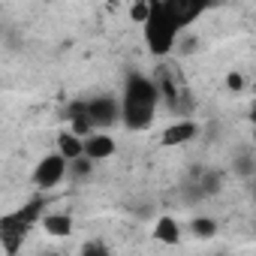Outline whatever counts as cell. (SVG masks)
I'll return each instance as SVG.
<instances>
[{"instance_id":"1","label":"cell","mask_w":256,"mask_h":256,"mask_svg":"<svg viewBox=\"0 0 256 256\" xmlns=\"http://www.w3.org/2000/svg\"><path fill=\"white\" fill-rule=\"evenodd\" d=\"M160 106V94L154 78L142 72H130L124 82V96H120V120L126 130H148Z\"/></svg>"},{"instance_id":"2","label":"cell","mask_w":256,"mask_h":256,"mask_svg":"<svg viewBox=\"0 0 256 256\" xmlns=\"http://www.w3.org/2000/svg\"><path fill=\"white\" fill-rule=\"evenodd\" d=\"M142 30H145V42H148L151 54H157V58H166V54L175 48V40H178V28L172 24V18H169L166 6H163V4H157V0L151 4L148 22L142 24Z\"/></svg>"},{"instance_id":"3","label":"cell","mask_w":256,"mask_h":256,"mask_svg":"<svg viewBox=\"0 0 256 256\" xmlns=\"http://www.w3.org/2000/svg\"><path fill=\"white\" fill-rule=\"evenodd\" d=\"M154 84H157L160 100H166V106H169L175 114H181V112H184L187 88H184V76H181L178 64H172V60L160 64V70H157V82H154Z\"/></svg>"},{"instance_id":"4","label":"cell","mask_w":256,"mask_h":256,"mask_svg":"<svg viewBox=\"0 0 256 256\" xmlns=\"http://www.w3.org/2000/svg\"><path fill=\"white\" fill-rule=\"evenodd\" d=\"M30 229H34V226H28L16 211L0 217V247L6 250V256H16V253L22 250V244L28 241V232H30Z\"/></svg>"},{"instance_id":"5","label":"cell","mask_w":256,"mask_h":256,"mask_svg":"<svg viewBox=\"0 0 256 256\" xmlns=\"http://www.w3.org/2000/svg\"><path fill=\"white\" fill-rule=\"evenodd\" d=\"M64 178H66V160H64L58 151L48 154V157H42L40 166L34 169V184H36L40 190H54Z\"/></svg>"},{"instance_id":"6","label":"cell","mask_w":256,"mask_h":256,"mask_svg":"<svg viewBox=\"0 0 256 256\" xmlns=\"http://www.w3.org/2000/svg\"><path fill=\"white\" fill-rule=\"evenodd\" d=\"M84 112L94 126H114L120 120V102L114 96H94L84 100Z\"/></svg>"},{"instance_id":"7","label":"cell","mask_w":256,"mask_h":256,"mask_svg":"<svg viewBox=\"0 0 256 256\" xmlns=\"http://www.w3.org/2000/svg\"><path fill=\"white\" fill-rule=\"evenodd\" d=\"M163 6H166V12H169L172 24L178 28V34H181L184 28H190V24L205 12V6H202V4H196V0H163Z\"/></svg>"},{"instance_id":"8","label":"cell","mask_w":256,"mask_h":256,"mask_svg":"<svg viewBox=\"0 0 256 256\" xmlns=\"http://www.w3.org/2000/svg\"><path fill=\"white\" fill-rule=\"evenodd\" d=\"M196 136H199V124H196V120H190V118H181V120H175V124H169V126H166L163 136H160V142H163L166 148H178V145L193 142Z\"/></svg>"},{"instance_id":"9","label":"cell","mask_w":256,"mask_h":256,"mask_svg":"<svg viewBox=\"0 0 256 256\" xmlns=\"http://www.w3.org/2000/svg\"><path fill=\"white\" fill-rule=\"evenodd\" d=\"M114 154V139L108 133H90L88 139H82V157H88L90 163L106 160Z\"/></svg>"},{"instance_id":"10","label":"cell","mask_w":256,"mask_h":256,"mask_svg":"<svg viewBox=\"0 0 256 256\" xmlns=\"http://www.w3.org/2000/svg\"><path fill=\"white\" fill-rule=\"evenodd\" d=\"M42 229H46V235H52V238H70V235H72V217L64 214V211L46 214V217H42Z\"/></svg>"},{"instance_id":"11","label":"cell","mask_w":256,"mask_h":256,"mask_svg":"<svg viewBox=\"0 0 256 256\" xmlns=\"http://www.w3.org/2000/svg\"><path fill=\"white\" fill-rule=\"evenodd\" d=\"M70 133L78 136V139H88L94 133V124H90V118L84 112V102H72L70 106Z\"/></svg>"},{"instance_id":"12","label":"cell","mask_w":256,"mask_h":256,"mask_svg":"<svg viewBox=\"0 0 256 256\" xmlns=\"http://www.w3.org/2000/svg\"><path fill=\"white\" fill-rule=\"evenodd\" d=\"M154 238L160 241V244H178L181 241V226H178V220L175 217H157V226H154Z\"/></svg>"},{"instance_id":"13","label":"cell","mask_w":256,"mask_h":256,"mask_svg":"<svg viewBox=\"0 0 256 256\" xmlns=\"http://www.w3.org/2000/svg\"><path fill=\"white\" fill-rule=\"evenodd\" d=\"M58 154H60L66 163L78 160V157H82V139H78V136H72L70 130H66V133H60V136H58Z\"/></svg>"},{"instance_id":"14","label":"cell","mask_w":256,"mask_h":256,"mask_svg":"<svg viewBox=\"0 0 256 256\" xmlns=\"http://www.w3.org/2000/svg\"><path fill=\"white\" fill-rule=\"evenodd\" d=\"M190 232H193V238L208 241V238L217 235V220L214 217H193L190 220Z\"/></svg>"},{"instance_id":"15","label":"cell","mask_w":256,"mask_h":256,"mask_svg":"<svg viewBox=\"0 0 256 256\" xmlns=\"http://www.w3.org/2000/svg\"><path fill=\"white\" fill-rule=\"evenodd\" d=\"M90 169H94V163H90L88 157H78V160L66 163V175H72V178H88Z\"/></svg>"},{"instance_id":"16","label":"cell","mask_w":256,"mask_h":256,"mask_svg":"<svg viewBox=\"0 0 256 256\" xmlns=\"http://www.w3.org/2000/svg\"><path fill=\"white\" fill-rule=\"evenodd\" d=\"M148 12H151V4H148V0H136V4L130 6V18H133L136 24H145V22H148Z\"/></svg>"},{"instance_id":"17","label":"cell","mask_w":256,"mask_h":256,"mask_svg":"<svg viewBox=\"0 0 256 256\" xmlns=\"http://www.w3.org/2000/svg\"><path fill=\"white\" fill-rule=\"evenodd\" d=\"M82 256H108V247L102 244V241H84V247H82Z\"/></svg>"},{"instance_id":"18","label":"cell","mask_w":256,"mask_h":256,"mask_svg":"<svg viewBox=\"0 0 256 256\" xmlns=\"http://www.w3.org/2000/svg\"><path fill=\"white\" fill-rule=\"evenodd\" d=\"M235 172L247 178V175L253 172V157H250V154H244V157H238V160H235Z\"/></svg>"},{"instance_id":"19","label":"cell","mask_w":256,"mask_h":256,"mask_svg":"<svg viewBox=\"0 0 256 256\" xmlns=\"http://www.w3.org/2000/svg\"><path fill=\"white\" fill-rule=\"evenodd\" d=\"M202 190H205V193H217V190H220V175H217V172H208V175L202 178Z\"/></svg>"},{"instance_id":"20","label":"cell","mask_w":256,"mask_h":256,"mask_svg":"<svg viewBox=\"0 0 256 256\" xmlns=\"http://www.w3.org/2000/svg\"><path fill=\"white\" fill-rule=\"evenodd\" d=\"M226 88H229L232 94L244 90V76H241V72H229V76H226Z\"/></svg>"},{"instance_id":"21","label":"cell","mask_w":256,"mask_h":256,"mask_svg":"<svg viewBox=\"0 0 256 256\" xmlns=\"http://www.w3.org/2000/svg\"><path fill=\"white\" fill-rule=\"evenodd\" d=\"M48 256H58V253H48Z\"/></svg>"}]
</instances>
